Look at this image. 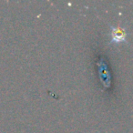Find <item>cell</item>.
I'll return each mask as SVG.
<instances>
[{
  "label": "cell",
  "mask_w": 133,
  "mask_h": 133,
  "mask_svg": "<svg viewBox=\"0 0 133 133\" xmlns=\"http://www.w3.org/2000/svg\"><path fill=\"white\" fill-rule=\"evenodd\" d=\"M111 39L113 42L119 43L126 39V31L121 28H111Z\"/></svg>",
  "instance_id": "cell-1"
}]
</instances>
